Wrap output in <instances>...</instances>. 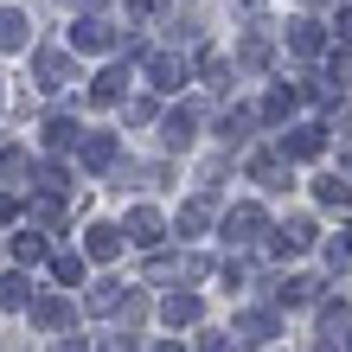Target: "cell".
Masks as SVG:
<instances>
[{
	"mask_svg": "<svg viewBox=\"0 0 352 352\" xmlns=\"http://www.w3.org/2000/svg\"><path fill=\"white\" fill-rule=\"evenodd\" d=\"M71 45L77 52H109V26H102V19H77V26H71Z\"/></svg>",
	"mask_w": 352,
	"mask_h": 352,
	"instance_id": "cell-2",
	"label": "cell"
},
{
	"mask_svg": "<svg viewBox=\"0 0 352 352\" xmlns=\"http://www.w3.org/2000/svg\"><path fill=\"white\" fill-rule=\"evenodd\" d=\"M288 45L314 58V52H320V26H314V19H295V26H288Z\"/></svg>",
	"mask_w": 352,
	"mask_h": 352,
	"instance_id": "cell-7",
	"label": "cell"
},
{
	"mask_svg": "<svg viewBox=\"0 0 352 352\" xmlns=\"http://www.w3.org/2000/svg\"><path fill=\"white\" fill-rule=\"evenodd\" d=\"M282 154H288V160H314V154H320V129H288V135H282Z\"/></svg>",
	"mask_w": 352,
	"mask_h": 352,
	"instance_id": "cell-3",
	"label": "cell"
},
{
	"mask_svg": "<svg viewBox=\"0 0 352 352\" xmlns=\"http://www.w3.org/2000/svg\"><path fill=\"white\" fill-rule=\"evenodd\" d=\"M90 96H96V102H116V96H122V71H102L96 84H90Z\"/></svg>",
	"mask_w": 352,
	"mask_h": 352,
	"instance_id": "cell-13",
	"label": "cell"
},
{
	"mask_svg": "<svg viewBox=\"0 0 352 352\" xmlns=\"http://www.w3.org/2000/svg\"><path fill=\"white\" fill-rule=\"evenodd\" d=\"M65 320H71V301H58V295L32 301V327H65Z\"/></svg>",
	"mask_w": 352,
	"mask_h": 352,
	"instance_id": "cell-4",
	"label": "cell"
},
{
	"mask_svg": "<svg viewBox=\"0 0 352 352\" xmlns=\"http://www.w3.org/2000/svg\"><path fill=\"white\" fill-rule=\"evenodd\" d=\"M314 288H320L314 276H295V282H282V288H276V301H282V307H301V301H314Z\"/></svg>",
	"mask_w": 352,
	"mask_h": 352,
	"instance_id": "cell-6",
	"label": "cell"
},
{
	"mask_svg": "<svg viewBox=\"0 0 352 352\" xmlns=\"http://www.w3.org/2000/svg\"><path fill=\"white\" fill-rule=\"evenodd\" d=\"M340 38H346V45H352V7L340 13Z\"/></svg>",
	"mask_w": 352,
	"mask_h": 352,
	"instance_id": "cell-22",
	"label": "cell"
},
{
	"mask_svg": "<svg viewBox=\"0 0 352 352\" xmlns=\"http://www.w3.org/2000/svg\"><path fill=\"white\" fill-rule=\"evenodd\" d=\"M84 250H90V256H96V263H109V256H116V250H122V237H116V231H109V224H96V231H90V237H84Z\"/></svg>",
	"mask_w": 352,
	"mask_h": 352,
	"instance_id": "cell-5",
	"label": "cell"
},
{
	"mask_svg": "<svg viewBox=\"0 0 352 352\" xmlns=\"http://www.w3.org/2000/svg\"><path fill=\"white\" fill-rule=\"evenodd\" d=\"M58 352H84V346H58Z\"/></svg>",
	"mask_w": 352,
	"mask_h": 352,
	"instance_id": "cell-24",
	"label": "cell"
},
{
	"mask_svg": "<svg viewBox=\"0 0 352 352\" xmlns=\"http://www.w3.org/2000/svg\"><path fill=\"white\" fill-rule=\"evenodd\" d=\"M256 231H263V212H256V205H237V212L224 218V237H231V243H250Z\"/></svg>",
	"mask_w": 352,
	"mask_h": 352,
	"instance_id": "cell-1",
	"label": "cell"
},
{
	"mask_svg": "<svg viewBox=\"0 0 352 352\" xmlns=\"http://www.w3.org/2000/svg\"><path fill=\"white\" fill-rule=\"evenodd\" d=\"M320 205H352V186L346 179H320Z\"/></svg>",
	"mask_w": 352,
	"mask_h": 352,
	"instance_id": "cell-16",
	"label": "cell"
},
{
	"mask_svg": "<svg viewBox=\"0 0 352 352\" xmlns=\"http://www.w3.org/2000/svg\"><path fill=\"white\" fill-rule=\"evenodd\" d=\"M160 352H186V346H160Z\"/></svg>",
	"mask_w": 352,
	"mask_h": 352,
	"instance_id": "cell-25",
	"label": "cell"
},
{
	"mask_svg": "<svg viewBox=\"0 0 352 352\" xmlns=\"http://www.w3.org/2000/svg\"><path fill=\"white\" fill-rule=\"evenodd\" d=\"M58 282H84V256H58Z\"/></svg>",
	"mask_w": 352,
	"mask_h": 352,
	"instance_id": "cell-20",
	"label": "cell"
},
{
	"mask_svg": "<svg viewBox=\"0 0 352 352\" xmlns=\"http://www.w3.org/2000/svg\"><path fill=\"white\" fill-rule=\"evenodd\" d=\"M45 148H71V122H65V116L45 122Z\"/></svg>",
	"mask_w": 352,
	"mask_h": 352,
	"instance_id": "cell-18",
	"label": "cell"
},
{
	"mask_svg": "<svg viewBox=\"0 0 352 352\" xmlns=\"http://www.w3.org/2000/svg\"><path fill=\"white\" fill-rule=\"evenodd\" d=\"M129 7H135V13H160V0H129Z\"/></svg>",
	"mask_w": 352,
	"mask_h": 352,
	"instance_id": "cell-23",
	"label": "cell"
},
{
	"mask_svg": "<svg viewBox=\"0 0 352 352\" xmlns=\"http://www.w3.org/2000/svg\"><path fill=\"white\" fill-rule=\"evenodd\" d=\"M288 109H295V96H288V90H276V96H269V102H263V116H269V122H282Z\"/></svg>",
	"mask_w": 352,
	"mask_h": 352,
	"instance_id": "cell-19",
	"label": "cell"
},
{
	"mask_svg": "<svg viewBox=\"0 0 352 352\" xmlns=\"http://www.w3.org/2000/svg\"><path fill=\"white\" fill-rule=\"evenodd\" d=\"M199 352H231V340H224V333H205V346Z\"/></svg>",
	"mask_w": 352,
	"mask_h": 352,
	"instance_id": "cell-21",
	"label": "cell"
},
{
	"mask_svg": "<svg viewBox=\"0 0 352 352\" xmlns=\"http://www.w3.org/2000/svg\"><path fill=\"white\" fill-rule=\"evenodd\" d=\"M129 237H135V243H154V237H160V218H154V212H129Z\"/></svg>",
	"mask_w": 352,
	"mask_h": 352,
	"instance_id": "cell-10",
	"label": "cell"
},
{
	"mask_svg": "<svg viewBox=\"0 0 352 352\" xmlns=\"http://www.w3.org/2000/svg\"><path fill=\"white\" fill-rule=\"evenodd\" d=\"M160 314H167L173 327H186V320H199V301H192V295H173L167 307H160Z\"/></svg>",
	"mask_w": 352,
	"mask_h": 352,
	"instance_id": "cell-11",
	"label": "cell"
},
{
	"mask_svg": "<svg viewBox=\"0 0 352 352\" xmlns=\"http://www.w3.org/2000/svg\"><path fill=\"white\" fill-rule=\"evenodd\" d=\"M237 333H250V340H269V333H276V320H269V314H243V320H237Z\"/></svg>",
	"mask_w": 352,
	"mask_h": 352,
	"instance_id": "cell-15",
	"label": "cell"
},
{
	"mask_svg": "<svg viewBox=\"0 0 352 352\" xmlns=\"http://www.w3.org/2000/svg\"><path fill=\"white\" fill-rule=\"evenodd\" d=\"M84 160H90V167H109V160H116V141H102V135H96L90 148H84Z\"/></svg>",
	"mask_w": 352,
	"mask_h": 352,
	"instance_id": "cell-17",
	"label": "cell"
},
{
	"mask_svg": "<svg viewBox=\"0 0 352 352\" xmlns=\"http://www.w3.org/2000/svg\"><path fill=\"white\" fill-rule=\"evenodd\" d=\"M192 129H199L192 109H173V116H167V141H173V148H186V141H192Z\"/></svg>",
	"mask_w": 352,
	"mask_h": 352,
	"instance_id": "cell-8",
	"label": "cell"
},
{
	"mask_svg": "<svg viewBox=\"0 0 352 352\" xmlns=\"http://www.w3.org/2000/svg\"><path fill=\"white\" fill-rule=\"evenodd\" d=\"M26 45V19L19 13H0V52H19Z\"/></svg>",
	"mask_w": 352,
	"mask_h": 352,
	"instance_id": "cell-9",
	"label": "cell"
},
{
	"mask_svg": "<svg viewBox=\"0 0 352 352\" xmlns=\"http://www.w3.org/2000/svg\"><path fill=\"white\" fill-rule=\"evenodd\" d=\"M13 256H19V263H38V256H45V237H38V231L13 237Z\"/></svg>",
	"mask_w": 352,
	"mask_h": 352,
	"instance_id": "cell-12",
	"label": "cell"
},
{
	"mask_svg": "<svg viewBox=\"0 0 352 352\" xmlns=\"http://www.w3.org/2000/svg\"><path fill=\"white\" fill-rule=\"evenodd\" d=\"M26 301V276H0V307H19Z\"/></svg>",
	"mask_w": 352,
	"mask_h": 352,
	"instance_id": "cell-14",
	"label": "cell"
}]
</instances>
